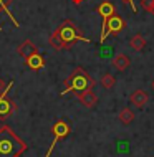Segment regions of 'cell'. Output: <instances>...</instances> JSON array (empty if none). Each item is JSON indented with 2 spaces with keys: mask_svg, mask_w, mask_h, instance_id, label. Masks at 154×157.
Segmentation results:
<instances>
[{
  "mask_svg": "<svg viewBox=\"0 0 154 157\" xmlns=\"http://www.w3.org/2000/svg\"><path fill=\"white\" fill-rule=\"evenodd\" d=\"M151 15H154V2H152V8H151V12H149Z\"/></svg>",
  "mask_w": 154,
  "mask_h": 157,
  "instance_id": "44dd1931",
  "label": "cell"
},
{
  "mask_svg": "<svg viewBox=\"0 0 154 157\" xmlns=\"http://www.w3.org/2000/svg\"><path fill=\"white\" fill-rule=\"evenodd\" d=\"M152 2H154V0H141V7H143L146 12H151V8H152Z\"/></svg>",
  "mask_w": 154,
  "mask_h": 157,
  "instance_id": "e0dca14e",
  "label": "cell"
},
{
  "mask_svg": "<svg viewBox=\"0 0 154 157\" xmlns=\"http://www.w3.org/2000/svg\"><path fill=\"white\" fill-rule=\"evenodd\" d=\"M76 98H78L80 103L83 104L86 109H93V108H96V104H98V96L95 94L93 90H86V91L80 93Z\"/></svg>",
  "mask_w": 154,
  "mask_h": 157,
  "instance_id": "ba28073f",
  "label": "cell"
},
{
  "mask_svg": "<svg viewBox=\"0 0 154 157\" xmlns=\"http://www.w3.org/2000/svg\"><path fill=\"white\" fill-rule=\"evenodd\" d=\"M129 103L132 106H136V108H144L148 103H149V93L144 91V90H136L131 93L129 96Z\"/></svg>",
  "mask_w": 154,
  "mask_h": 157,
  "instance_id": "52a82bcc",
  "label": "cell"
},
{
  "mask_svg": "<svg viewBox=\"0 0 154 157\" xmlns=\"http://www.w3.org/2000/svg\"><path fill=\"white\" fill-rule=\"evenodd\" d=\"M81 2H83V0H73V3H75V5H80Z\"/></svg>",
  "mask_w": 154,
  "mask_h": 157,
  "instance_id": "ffe728a7",
  "label": "cell"
},
{
  "mask_svg": "<svg viewBox=\"0 0 154 157\" xmlns=\"http://www.w3.org/2000/svg\"><path fill=\"white\" fill-rule=\"evenodd\" d=\"M14 2V0H0V12H3V13H7V17L8 18H12V22H14V27H17L18 28L20 25H18V22L14 18V15L10 13V10H8V7H10V3Z\"/></svg>",
  "mask_w": 154,
  "mask_h": 157,
  "instance_id": "2e32d148",
  "label": "cell"
},
{
  "mask_svg": "<svg viewBox=\"0 0 154 157\" xmlns=\"http://www.w3.org/2000/svg\"><path fill=\"white\" fill-rule=\"evenodd\" d=\"M7 88H8V84H5V81H3L2 78H0V94H2V93L5 91Z\"/></svg>",
  "mask_w": 154,
  "mask_h": 157,
  "instance_id": "d6986e66",
  "label": "cell"
},
{
  "mask_svg": "<svg viewBox=\"0 0 154 157\" xmlns=\"http://www.w3.org/2000/svg\"><path fill=\"white\" fill-rule=\"evenodd\" d=\"M17 53H18L22 58H27V56H30V55H33V53H38V48L35 46V43H33L32 40H25V41H22V43L17 46Z\"/></svg>",
  "mask_w": 154,
  "mask_h": 157,
  "instance_id": "30bf717a",
  "label": "cell"
},
{
  "mask_svg": "<svg viewBox=\"0 0 154 157\" xmlns=\"http://www.w3.org/2000/svg\"><path fill=\"white\" fill-rule=\"evenodd\" d=\"M151 88H152V91H154V79H152V83H151Z\"/></svg>",
  "mask_w": 154,
  "mask_h": 157,
  "instance_id": "7402d4cb",
  "label": "cell"
},
{
  "mask_svg": "<svg viewBox=\"0 0 154 157\" xmlns=\"http://www.w3.org/2000/svg\"><path fill=\"white\" fill-rule=\"evenodd\" d=\"M124 28H126V22L123 20V17H119L116 13L111 15L108 20L103 22V30H101L100 40L105 41L109 35H118V33H121Z\"/></svg>",
  "mask_w": 154,
  "mask_h": 157,
  "instance_id": "5b68a950",
  "label": "cell"
},
{
  "mask_svg": "<svg viewBox=\"0 0 154 157\" xmlns=\"http://www.w3.org/2000/svg\"><path fill=\"white\" fill-rule=\"evenodd\" d=\"M123 2H124V3H128V5H131L132 12H134V13H138V8L134 7V0H123Z\"/></svg>",
  "mask_w": 154,
  "mask_h": 157,
  "instance_id": "ac0fdd59",
  "label": "cell"
},
{
  "mask_svg": "<svg viewBox=\"0 0 154 157\" xmlns=\"http://www.w3.org/2000/svg\"><path fill=\"white\" fill-rule=\"evenodd\" d=\"M118 119L121 121V124L129 126L131 122L136 119V114L131 111V108H123L121 111H119V114H118Z\"/></svg>",
  "mask_w": 154,
  "mask_h": 157,
  "instance_id": "4fadbf2b",
  "label": "cell"
},
{
  "mask_svg": "<svg viewBox=\"0 0 154 157\" xmlns=\"http://www.w3.org/2000/svg\"><path fill=\"white\" fill-rule=\"evenodd\" d=\"M0 30H2V27H0Z\"/></svg>",
  "mask_w": 154,
  "mask_h": 157,
  "instance_id": "603a6c76",
  "label": "cell"
},
{
  "mask_svg": "<svg viewBox=\"0 0 154 157\" xmlns=\"http://www.w3.org/2000/svg\"><path fill=\"white\" fill-rule=\"evenodd\" d=\"M28 149V144L22 141L10 126L0 127V157H20Z\"/></svg>",
  "mask_w": 154,
  "mask_h": 157,
  "instance_id": "7a4b0ae2",
  "label": "cell"
},
{
  "mask_svg": "<svg viewBox=\"0 0 154 157\" xmlns=\"http://www.w3.org/2000/svg\"><path fill=\"white\" fill-rule=\"evenodd\" d=\"M45 58L41 56L40 53H33V55H30V56L25 58V65H27L32 71H40V70H43L45 68Z\"/></svg>",
  "mask_w": 154,
  "mask_h": 157,
  "instance_id": "9c48e42d",
  "label": "cell"
},
{
  "mask_svg": "<svg viewBox=\"0 0 154 157\" xmlns=\"http://www.w3.org/2000/svg\"><path fill=\"white\" fill-rule=\"evenodd\" d=\"M51 134H53V141H51V146H50V149L46 151L45 157L51 155V152H53V149H55V146L58 144V141H61V139H65V137H68V136L71 134V124L65 119V117H61V119L53 122V126H51Z\"/></svg>",
  "mask_w": 154,
  "mask_h": 157,
  "instance_id": "277c9868",
  "label": "cell"
},
{
  "mask_svg": "<svg viewBox=\"0 0 154 157\" xmlns=\"http://www.w3.org/2000/svg\"><path fill=\"white\" fill-rule=\"evenodd\" d=\"M111 65H113V68H114V70H118V71H126L128 68H129L131 61H129V58H128L126 55H118V56L113 58Z\"/></svg>",
  "mask_w": 154,
  "mask_h": 157,
  "instance_id": "7c38bea8",
  "label": "cell"
},
{
  "mask_svg": "<svg viewBox=\"0 0 154 157\" xmlns=\"http://www.w3.org/2000/svg\"><path fill=\"white\" fill-rule=\"evenodd\" d=\"M48 41L57 52H60V50H70L71 46L75 43H78V41L89 43L91 40L81 33V28L73 22V20L68 18L63 23H60V27L50 35Z\"/></svg>",
  "mask_w": 154,
  "mask_h": 157,
  "instance_id": "6da1fadb",
  "label": "cell"
},
{
  "mask_svg": "<svg viewBox=\"0 0 154 157\" xmlns=\"http://www.w3.org/2000/svg\"><path fill=\"white\" fill-rule=\"evenodd\" d=\"M12 88H14V81L8 83V88L0 94V119H7V117H10L12 114L15 113V109H17L14 101H10L7 98V93H8V90H12Z\"/></svg>",
  "mask_w": 154,
  "mask_h": 157,
  "instance_id": "8992f818",
  "label": "cell"
},
{
  "mask_svg": "<svg viewBox=\"0 0 154 157\" xmlns=\"http://www.w3.org/2000/svg\"><path fill=\"white\" fill-rule=\"evenodd\" d=\"M96 13H100L103 22H105V20H108L111 15H114V5L111 2H103L96 7Z\"/></svg>",
  "mask_w": 154,
  "mask_h": 157,
  "instance_id": "8fae6325",
  "label": "cell"
},
{
  "mask_svg": "<svg viewBox=\"0 0 154 157\" xmlns=\"http://www.w3.org/2000/svg\"><path fill=\"white\" fill-rule=\"evenodd\" d=\"M93 86H95V79H93L81 66H76L75 70L71 71V75L65 79V88H63V91L60 93V94L65 96L66 93L75 91V94L78 96L80 93H83L86 90H93Z\"/></svg>",
  "mask_w": 154,
  "mask_h": 157,
  "instance_id": "3957f363",
  "label": "cell"
},
{
  "mask_svg": "<svg viewBox=\"0 0 154 157\" xmlns=\"http://www.w3.org/2000/svg\"><path fill=\"white\" fill-rule=\"evenodd\" d=\"M100 84L105 90H111V88L116 84V78L111 73H105V75H101V78H100Z\"/></svg>",
  "mask_w": 154,
  "mask_h": 157,
  "instance_id": "9a60e30c",
  "label": "cell"
},
{
  "mask_svg": "<svg viewBox=\"0 0 154 157\" xmlns=\"http://www.w3.org/2000/svg\"><path fill=\"white\" fill-rule=\"evenodd\" d=\"M129 46L132 50H136V52H141V50H144V46H146V38L141 35V33H136L134 36H131Z\"/></svg>",
  "mask_w": 154,
  "mask_h": 157,
  "instance_id": "5bb4252c",
  "label": "cell"
}]
</instances>
